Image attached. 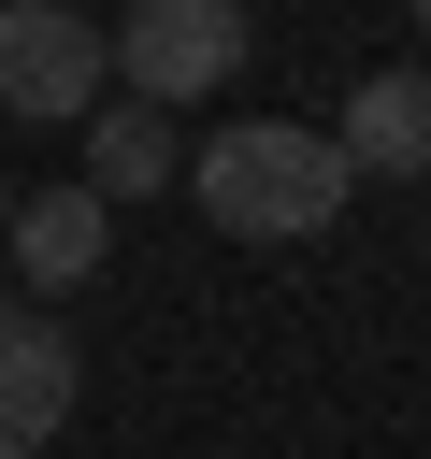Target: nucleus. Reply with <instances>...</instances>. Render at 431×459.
<instances>
[{
    "mask_svg": "<svg viewBox=\"0 0 431 459\" xmlns=\"http://www.w3.org/2000/svg\"><path fill=\"white\" fill-rule=\"evenodd\" d=\"M345 158H330V129H302V115H244V129H216L201 143V215L230 230V244H316L330 215H345Z\"/></svg>",
    "mask_w": 431,
    "mask_h": 459,
    "instance_id": "nucleus-1",
    "label": "nucleus"
},
{
    "mask_svg": "<svg viewBox=\"0 0 431 459\" xmlns=\"http://www.w3.org/2000/svg\"><path fill=\"white\" fill-rule=\"evenodd\" d=\"M244 0H129L115 29H101V57L144 86V115H172V100H216L230 72H244Z\"/></svg>",
    "mask_w": 431,
    "mask_h": 459,
    "instance_id": "nucleus-2",
    "label": "nucleus"
},
{
    "mask_svg": "<svg viewBox=\"0 0 431 459\" xmlns=\"http://www.w3.org/2000/svg\"><path fill=\"white\" fill-rule=\"evenodd\" d=\"M115 86L86 0H0V115H43V129H86Z\"/></svg>",
    "mask_w": 431,
    "mask_h": 459,
    "instance_id": "nucleus-3",
    "label": "nucleus"
},
{
    "mask_svg": "<svg viewBox=\"0 0 431 459\" xmlns=\"http://www.w3.org/2000/svg\"><path fill=\"white\" fill-rule=\"evenodd\" d=\"M72 330L43 316V301H0V459H43L57 445V416H72Z\"/></svg>",
    "mask_w": 431,
    "mask_h": 459,
    "instance_id": "nucleus-4",
    "label": "nucleus"
},
{
    "mask_svg": "<svg viewBox=\"0 0 431 459\" xmlns=\"http://www.w3.org/2000/svg\"><path fill=\"white\" fill-rule=\"evenodd\" d=\"M14 273L29 287H86L101 258H115V201H86V186H43V201H14Z\"/></svg>",
    "mask_w": 431,
    "mask_h": 459,
    "instance_id": "nucleus-5",
    "label": "nucleus"
},
{
    "mask_svg": "<svg viewBox=\"0 0 431 459\" xmlns=\"http://www.w3.org/2000/svg\"><path fill=\"white\" fill-rule=\"evenodd\" d=\"M330 158H345V172H431V72H359Z\"/></svg>",
    "mask_w": 431,
    "mask_h": 459,
    "instance_id": "nucleus-6",
    "label": "nucleus"
},
{
    "mask_svg": "<svg viewBox=\"0 0 431 459\" xmlns=\"http://www.w3.org/2000/svg\"><path fill=\"white\" fill-rule=\"evenodd\" d=\"M187 158H172V115H101L86 129V201H144V186H172Z\"/></svg>",
    "mask_w": 431,
    "mask_h": 459,
    "instance_id": "nucleus-7",
    "label": "nucleus"
},
{
    "mask_svg": "<svg viewBox=\"0 0 431 459\" xmlns=\"http://www.w3.org/2000/svg\"><path fill=\"white\" fill-rule=\"evenodd\" d=\"M0 230H14V186H0Z\"/></svg>",
    "mask_w": 431,
    "mask_h": 459,
    "instance_id": "nucleus-8",
    "label": "nucleus"
},
{
    "mask_svg": "<svg viewBox=\"0 0 431 459\" xmlns=\"http://www.w3.org/2000/svg\"><path fill=\"white\" fill-rule=\"evenodd\" d=\"M402 14H431V0H402Z\"/></svg>",
    "mask_w": 431,
    "mask_h": 459,
    "instance_id": "nucleus-9",
    "label": "nucleus"
}]
</instances>
